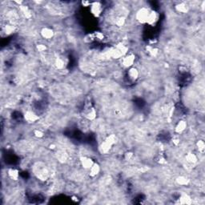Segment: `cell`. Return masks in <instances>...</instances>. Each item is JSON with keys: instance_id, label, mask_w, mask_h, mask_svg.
Returning a JSON list of instances; mask_svg holds the SVG:
<instances>
[{"instance_id": "cell-32", "label": "cell", "mask_w": 205, "mask_h": 205, "mask_svg": "<svg viewBox=\"0 0 205 205\" xmlns=\"http://www.w3.org/2000/svg\"><path fill=\"white\" fill-rule=\"evenodd\" d=\"M55 148H56V146L55 145V144H50V149H55Z\"/></svg>"}, {"instance_id": "cell-4", "label": "cell", "mask_w": 205, "mask_h": 205, "mask_svg": "<svg viewBox=\"0 0 205 205\" xmlns=\"http://www.w3.org/2000/svg\"><path fill=\"white\" fill-rule=\"evenodd\" d=\"M135 62V55L132 53L127 54L121 58V64L125 68H130L133 67L134 63Z\"/></svg>"}, {"instance_id": "cell-9", "label": "cell", "mask_w": 205, "mask_h": 205, "mask_svg": "<svg viewBox=\"0 0 205 205\" xmlns=\"http://www.w3.org/2000/svg\"><path fill=\"white\" fill-rule=\"evenodd\" d=\"M80 164L82 167L86 170H89L92 167V166L94 164V160L91 157L88 156H82L80 158Z\"/></svg>"}, {"instance_id": "cell-16", "label": "cell", "mask_w": 205, "mask_h": 205, "mask_svg": "<svg viewBox=\"0 0 205 205\" xmlns=\"http://www.w3.org/2000/svg\"><path fill=\"white\" fill-rule=\"evenodd\" d=\"M176 8V11H177L178 13H180V14H185L188 11V6H187V3L184 2L179 3L176 5L175 7Z\"/></svg>"}, {"instance_id": "cell-25", "label": "cell", "mask_w": 205, "mask_h": 205, "mask_svg": "<svg viewBox=\"0 0 205 205\" xmlns=\"http://www.w3.org/2000/svg\"><path fill=\"white\" fill-rule=\"evenodd\" d=\"M36 50L39 51V52H44L47 50V47L43 43H39V44L36 45Z\"/></svg>"}, {"instance_id": "cell-2", "label": "cell", "mask_w": 205, "mask_h": 205, "mask_svg": "<svg viewBox=\"0 0 205 205\" xmlns=\"http://www.w3.org/2000/svg\"><path fill=\"white\" fill-rule=\"evenodd\" d=\"M151 10H150L148 7H141L135 14V19L141 24H147L148 16H149L150 12Z\"/></svg>"}, {"instance_id": "cell-19", "label": "cell", "mask_w": 205, "mask_h": 205, "mask_svg": "<svg viewBox=\"0 0 205 205\" xmlns=\"http://www.w3.org/2000/svg\"><path fill=\"white\" fill-rule=\"evenodd\" d=\"M176 182L180 186H187L190 183V180L184 176H180L176 179Z\"/></svg>"}, {"instance_id": "cell-30", "label": "cell", "mask_w": 205, "mask_h": 205, "mask_svg": "<svg viewBox=\"0 0 205 205\" xmlns=\"http://www.w3.org/2000/svg\"><path fill=\"white\" fill-rule=\"evenodd\" d=\"M172 143H173V144H174L175 146H178L179 144H180V138H178V137H175V138H173L172 139Z\"/></svg>"}, {"instance_id": "cell-31", "label": "cell", "mask_w": 205, "mask_h": 205, "mask_svg": "<svg viewBox=\"0 0 205 205\" xmlns=\"http://www.w3.org/2000/svg\"><path fill=\"white\" fill-rule=\"evenodd\" d=\"M82 4L83 5V7H90L92 3L88 2V1H83V2H82Z\"/></svg>"}, {"instance_id": "cell-27", "label": "cell", "mask_w": 205, "mask_h": 205, "mask_svg": "<svg viewBox=\"0 0 205 205\" xmlns=\"http://www.w3.org/2000/svg\"><path fill=\"white\" fill-rule=\"evenodd\" d=\"M115 24L118 27H123L125 24V18L124 17H119L117 18L116 21H115Z\"/></svg>"}, {"instance_id": "cell-13", "label": "cell", "mask_w": 205, "mask_h": 205, "mask_svg": "<svg viewBox=\"0 0 205 205\" xmlns=\"http://www.w3.org/2000/svg\"><path fill=\"white\" fill-rule=\"evenodd\" d=\"M7 176L11 180H14V181H17L19 179V171L17 168L11 167L7 171Z\"/></svg>"}, {"instance_id": "cell-15", "label": "cell", "mask_w": 205, "mask_h": 205, "mask_svg": "<svg viewBox=\"0 0 205 205\" xmlns=\"http://www.w3.org/2000/svg\"><path fill=\"white\" fill-rule=\"evenodd\" d=\"M158 21V14L156 11H151L149 16H148V21H147V24L149 26H153L156 24V22Z\"/></svg>"}, {"instance_id": "cell-23", "label": "cell", "mask_w": 205, "mask_h": 205, "mask_svg": "<svg viewBox=\"0 0 205 205\" xmlns=\"http://www.w3.org/2000/svg\"><path fill=\"white\" fill-rule=\"evenodd\" d=\"M14 30H15L14 27L13 25H11V24H7V25H6L3 28V31L7 34H12V33L14 31Z\"/></svg>"}, {"instance_id": "cell-14", "label": "cell", "mask_w": 205, "mask_h": 205, "mask_svg": "<svg viewBox=\"0 0 205 205\" xmlns=\"http://www.w3.org/2000/svg\"><path fill=\"white\" fill-rule=\"evenodd\" d=\"M100 165H99L98 163H94V164L92 166V167L88 170L89 176H90L91 177L97 176L99 174V172H100Z\"/></svg>"}, {"instance_id": "cell-11", "label": "cell", "mask_w": 205, "mask_h": 205, "mask_svg": "<svg viewBox=\"0 0 205 205\" xmlns=\"http://www.w3.org/2000/svg\"><path fill=\"white\" fill-rule=\"evenodd\" d=\"M179 203L180 204H186V205H190L192 203V199L187 193H181L180 195L178 198Z\"/></svg>"}, {"instance_id": "cell-26", "label": "cell", "mask_w": 205, "mask_h": 205, "mask_svg": "<svg viewBox=\"0 0 205 205\" xmlns=\"http://www.w3.org/2000/svg\"><path fill=\"white\" fill-rule=\"evenodd\" d=\"M155 161H156L157 164H160V165H164V164H167V160H166L163 155H159V156L155 159Z\"/></svg>"}, {"instance_id": "cell-7", "label": "cell", "mask_w": 205, "mask_h": 205, "mask_svg": "<svg viewBox=\"0 0 205 205\" xmlns=\"http://www.w3.org/2000/svg\"><path fill=\"white\" fill-rule=\"evenodd\" d=\"M91 12L93 14L94 16L99 17L103 11V7L101 3L99 2H94L92 3L90 6Z\"/></svg>"}, {"instance_id": "cell-12", "label": "cell", "mask_w": 205, "mask_h": 205, "mask_svg": "<svg viewBox=\"0 0 205 205\" xmlns=\"http://www.w3.org/2000/svg\"><path fill=\"white\" fill-rule=\"evenodd\" d=\"M96 116H97V112H96V110L94 108H92H92H89L88 109L84 112V117L87 120H94V119H96Z\"/></svg>"}, {"instance_id": "cell-8", "label": "cell", "mask_w": 205, "mask_h": 205, "mask_svg": "<svg viewBox=\"0 0 205 205\" xmlns=\"http://www.w3.org/2000/svg\"><path fill=\"white\" fill-rule=\"evenodd\" d=\"M139 71L138 69L135 67H131L128 70V78L130 81L135 82L139 79Z\"/></svg>"}, {"instance_id": "cell-10", "label": "cell", "mask_w": 205, "mask_h": 205, "mask_svg": "<svg viewBox=\"0 0 205 205\" xmlns=\"http://www.w3.org/2000/svg\"><path fill=\"white\" fill-rule=\"evenodd\" d=\"M187 121L184 120V119H181V120H180L177 123L176 127H175V132L176 134L180 135V134H182L183 132H184V131L187 129Z\"/></svg>"}, {"instance_id": "cell-28", "label": "cell", "mask_w": 205, "mask_h": 205, "mask_svg": "<svg viewBox=\"0 0 205 205\" xmlns=\"http://www.w3.org/2000/svg\"><path fill=\"white\" fill-rule=\"evenodd\" d=\"M134 154L133 152H131V151H128V152L125 153V155H124V160H127V161H130L131 159L133 158Z\"/></svg>"}, {"instance_id": "cell-29", "label": "cell", "mask_w": 205, "mask_h": 205, "mask_svg": "<svg viewBox=\"0 0 205 205\" xmlns=\"http://www.w3.org/2000/svg\"><path fill=\"white\" fill-rule=\"evenodd\" d=\"M94 35H95V39H96L103 40V39H104V34H103L102 32L94 33Z\"/></svg>"}, {"instance_id": "cell-3", "label": "cell", "mask_w": 205, "mask_h": 205, "mask_svg": "<svg viewBox=\"0 0 205 205\" xmlns=\"http://www.w3.org/2000/svg\"><path fill=\"white\" fill-rule=\"evenodd\" d=\"M128 48L124 44H119L117 45L111 52V55L114 59H121L125 55L128 54Z\"/></svg>"}, {"instance_id": "cell-18", "label": "cell", "mask_w": 205, "mask_h": 205, "mask_svg": "<svg viewBox=\"0 0 205 205\" xmlns=\"http://www.w3.org/2000/svg\"><path fill=\"white\" fill-rule=\"evenodd\" d=\"M18 7H19L20 11L22 12V14H24L26 18H30L32 17V14H31V10H30V8H29L27 6L21 5L18 6Z\"/></svg>"}, {"instance_id": "cell-17", "label": "cell", "mask_w": 205, "mask_h": 205, "mask_svg": "<svg viewBox=\"0 0 205 205\" xmlns=\"http://www.w3.org/2000/svg\"><path fill=\"white\" fill-rule=\"evenodd\" d=\"M185 160L188 164H195L198 162V156L192 152H188L186 154Z\"/></svg>"}, {"instance_id": "cell-5", "label": "cell", "mask_w": 205, "mask_h": 205, "mask_svg": "<svg viewBox=\"0 0 205 205\" xmlns=\"http://www.w3.org/2000/svg\"><path fill=\"white\" fill-rule=\"evenodd\" d=\"M24 118L26 122L29 123V124H34V123L39 120V115H37L34 111H31V110H28L24 114Z\"/></svg>"}, {"instance_id": "cell-22", "label": "cell", "mask_w": 205, "mask_h": 205, "mask_svg": "<svg viewBox=\"0 0 205 205\" xmlns=\"http://www.w3.org/2000/svg\"><path fill=\"white\" fill-rule=\"evenodd\" d=\"M55 66L56 68L59 69V70H61V69L64 68L65 67L64 60H63V59H61V58H57V59L55 60Z\"/></svg>"}, {"instance_id": "cell-1", "label": "cell", "mask_w": 205, "mask_h": 205, "mask_svg": "<svg viewBox=\"0 0 205 205\" xmlns=\"http://www.w3.org/2000/svg\"><path fill=\"white\" fill-rule=\"evenodd\" d=\"M116 140L117 138L115 135L112 134V135H108L99 145V152L102 153V154H107V153L109 152L110 150L112 149V148L114 146V144L116 143Z\"/></svg>"}, {"instance_id": "cell-24", "label": "cell", "mask_w": 205, "mask_h": 205, "mask_svg": "<svg viewBox=\"0 0 205 205\" xmlns=\"http://www.w3.org/2000/svg\"><path fill=\"white\" fill-rule=\"evenodd\" d=\"M33 134H34V135L36 137V138H38V139L43 138V137L44 136V135H45L44 132H43V131L40 129L34 130V131H33Z\"/></svg>"}, {"instance_id": "cell-20", "label": "cell", "mask_w": 205, "mask_h": 205, "mask_svg": "<svg viewBox=\"0 0 205 205\" xmlns=\"http://www.w3.org/2000/svg\"><path fill=\"white\" fill-rule=\"evenodd\" d=\"M146 50H147L148 54L150 56H151V57H155V56L158 55L159 54L158 48L153 47V46H147V47H146Z\"/></svg>"}, {"instance_id": "cell-21", "label": "cell", "mask_w": 205, "mask_h": 205, "mask_svg": "<svg viewBox=\"0 0 205 205\" xmlns=\"http://www.w3.org/2000/svg\"><path fill=\"white\" fill-rule=\"evenodd\" d=\"M196 148H197V150L199 151V152L201 153V154H203L205 151V143L203 139H199L197 142H196Z\"/></svg>"}, {"instance_id": "cell-6", "label": "cell", "mask_w": 205, "mask_h": 205, "mask_svg": "<svg viewBox=\"0 0 205 205\" xmlns=\"http://www.w3.org/2000/svg\"><path fill=\"white\" fill-rule=\"evenodd\" d=\"M40 34L43 39L49 40L51 39L55 36V31L52 28L48 27H44L40 30Z\"/></svg>"}]
</instances>
